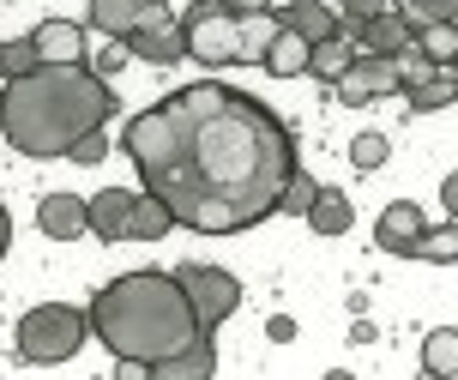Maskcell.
I'll use <instances>...</instances> for the list:
<instances>
[{"label":"cell","instance_id":"cell-24","mask_svg":"<svg viewBox=\"0 0 458 380\" xmlns=\"http://www.w3.org/2000/svg\"><path fill=\"white\" fill-rule=\"evenodd\" d=\"M411 260H428V266H458V218H446L440 229L422 224V236H416V254Z\"/></svg>","mask_w":458,"mask_h":380},{"label":"cell","instance_id":"cell-21","mask_svg":"<svg viewBox=\"0 0 458 380\" xmlns=\"http://www.w3.org/2000/svg\"><path fill=\"white\" fill-rule=\"evenodd\" d=\"M422 375L458 380V326H435V332L422 338Z\"/></svg>","mask_w":458,"mask_h":380},{"label":"cell","instance_id":"cell-26","mask_svg":"<svg viewBox=\"0 0 458 380\" xmlns=\"http://www.w3.org/2000/svg\"><path fill=\"white\" fill-rule=\"evenodd\" d=\"M386 157H392V139H386V134H374V127L350 139V169H362V176L386 169Z\"/></svg>","mask_w":458,"mask_h":380},{"label":"cell","instance_id":"cell-38","mask_svg":"<svg viewBox=\"0 0 458 380\" xmlns=\"http://www.w3.org/2000/svg\"><path fill=\"white\" fill-rule=\"evenodd\" d=\"M453 103H458V91H453Z\"/></svg>","mask_w":458,"mask_h":380},{"label":"cell","instance_id":"cell-19","mask_svg":"<svg viewBox=\"0 0 458 380\" xmlns=\"http://www.w3.org/2000/svg\"><path fill=\"white\" fill-rule=\"evenodd\" d=\"M235 24H242V67H253V61L272 48V37L284 30L277 6H248V13H235Z\"/></svg>","mask_w":458,"mask_h":380},{"label":"cell","instance_id":"cell-22","mask_svg":"<svg viewBox=\"0 0 458 380\" xmlns=\"http://www.w3.org/2000/svg\"><path fill=\"white\" fill-rule=\"evenodd\" d=\"M350 61H356V43H350V37H326V43L308 48V79H320V85H338Z\"/></svg>","mask_w":458,"mask_h":380},{"label":"cell","instance_id":"cell-25","mask_svg":"<svg viewBox=\"0 0 458 380\" xmlns=\"http://www.w3.org/2000/svg\"><path fill=\"white\" fill-rule=\"evenodd\" d=\"M416 48H422L435 67H453V55H458V19H446V24H416Z\"/></svg>","mask_w":458,"mask_h":380},{"label":"cell","instance_id":"cell-27","mask_svg":"<svg viewBox=\"0 0 458 380\" xmlns=\"http://www.w3.org/2000/svg\"><path fill=\"white\" fill-rule=\"evenodd\" d=\"M127 61H133V55H127V43H121V37H103L97 48H85V67H91L97 79H109V85H114V73L127 67Z\"/></svg>","mask_w":458,"mask_h":380},{"label":"cell","instance_id":"cell-2","mask_svg":"<svg viewBox=\"0 0 458 380\" xmlns=\"http://www.w3.org/2000/svg\"><path fill=\"white\" fill-rule=\"evenodd\" d=\"M114 91L85 61H37L0 85V127L24 157H67V145L91 127H109Z\"/></svg>","mask_w":458,"mask_h":380},{"label":"cell","instance_id":"cell-15","mask_svg":"<svg viewBox=\"0 0 458 380\" xmlns=\"http://www.w3.org/2000/svg\"><path fill=\"white\" fill-rule=\"evenodd\" d=\"M37 61H85V24L79 19H43L30 30Z\"/></svg>","mask_w":458,"mask_h":380},{"label":"cell","instance_id":"cell-39","mask_svg":"<svg viewBox=\"0 0 458 380\" xmlns=\"http://www.w3.org/2000/svg\"><path fill=\"white\" fill-rule=\"evenodd\" d=\"M0 6H6V0H0Z\"/></svg>","mask_w":458,"mask_h":380},{"label":"cell","instance_id":"cell-12","mask_svg":"<svg viewBox=\"0 0 458 380\" xmlns=\"http://www.w3.org/2000/svg\"><path fill=\"white\" fill-rule=\"evenodd\" d=\"M37 229H43L48 242H79L85 236V194H43L37 200Z\"/></svg>","mask_w":458,"mask_h":380},{"label":"cell","instance_id":"cell-30","mask_svg":"<svg viewBox=\"0 0 458 380\" xmlns=\"http://www.w3.org/2000/svg\"><path fill=\"white\" fill-rule=\"evenodd\" d=\"M398 13H404V24H446V19H458V0H392Z\"/></svg>","mask_w":458,"mask_h":380},{"label":"cell","instance_id":"cell-7","mask_svg":"<svg viewBox=\"0 0 458 380\" xmlns=\"http://www.w3.org/2000/svg\"><path fill=\"white\" fill-rule=\"evenodd\" d=\"M398 61L392 55H362L356 48V61L344 67V79H338V97L350 103V109H368V103H380V97H398Z\"/></svg>","mask_w":458,"mask_h":380},{"label":"cell","instance_id":"cell-17","mask_svg":"<svg viewBox=\"0 0 458 380\" xmlns=\"http://www.w3.org/2000/svg\"><path fill=\"white\" fill-rule=\"evenodd\" d=\"M301 218H308V229H314V236H350L356 205H350V194H338V187H320V194H314V205H308Z\"/></svg>","mask_w":458,"mask_h":380},{"label":"cell","instance_id":"cell-8","mask_svg":"<svg viewBox=\"0 0 458 380\" xmlns=\"http://www.w3.org/2000/svg\"><path fill=\"white\" fill-rule=\"evenodd\" d=\"M211 375H217V338L211 332H193L175 357H157L145 368V380H211Z\"/></svg>","mask_w":458,"mask_h":380},{"label":"cell","instance_id":"cell-5","mask_svg":"<svg viewBox=\"0 0 458 380\" xmlns=\"http://www.w3.org/2000/svg\"><path fill=\"white\" fill-rule=\"evenodd\" d=\"M187 37V61L199 67H242V24H235V6L229 0H193V13L182 19Z\"/></svg>","mask_w":458,"mask_h":380},{"label":"cell","instance_id":"cell-32","mask_svg":"<svg viewBox=\"0 0 458 380\" xmlns=\"http://www.w3.org/2000/svg\"><path fill=\"white\" fill-rule=\"evenodd\" d=\"M67 157L79 163V169H97V163L109 157V134H103V127H91V134H79V139L67 145Z\"/></svg>","mask_w":458,"mask_h":380},{"label":"cell","instance_id":"cell-1","mask_svg":"<svg viewBox=\"0 0 458 380\" xmlns=\"http://www.w3.org/2000/svg\"><path fill=\"white\" fill-rule=\"evenodd\" d=\"M139 187L175 212V229L242 236L277 218L284 181L301 169L290 121L235 85L199 79L169 91L121 127Z\"/></svg>","mask_w":458,"mask_h":380},{"label":"cell","instance_id":"cell-28","mask_svg":"<svg viewBox=\"0 0 458 380\" xmlns=\"http://www.w3.org/2000/svg\"><path fill=\"white\" fill-rule=\"evenodd\" d=\"M30 67H37V43L30 37H0V85L30 73Z\"/></svg>","mask_w":458,"mask_h":380},{"label":"cell","instance_id":"cell-10","mask_svg":"<svg viewBox=\"0 0 458 380\" xmlns=\"http://www.w3.org/2000/svg\"><path fill=\"white\" fill-rule=\"evenodd\" d=\"M127 55H133V61H151V67H175V61H187V37H182L175 19L139 24L133 37H127Z\"/></svg>","mask_w":458,"mask_h":380},{"label":"cell","instance_id":"cell-29","mask_svg":"<svg viewBox=\"0 0 458 380\" xmlns=\"http://www.w3.org/2000/svg\"><path fill=\"white\" fill-rule=\"evenodd\" d=\"M314 194H320V181L308 176V169H296V176L284 181V200H277V218H301V212L314 205Z\"/></svg>","mask_w":458,"mask_h":380},{"label":"cell","instance_id":"cell-23","mask_svg":"<svg viewBox=\"0 0 458 380\" xmlns=\"http://www.w3.org/2000/svg\"><path fill=\"white\" fill-rule=\"evenodd\" d=\"M453 91H458V67H435L428 79H422V85L398 91V97H404L416 115H435V109H446V103H453Z\"/></svg>","mask_w":458,"mask_h":380},{"label":"cell","instance_id":"cell-33","mask_svg":"<svg viewBox=\"0 0 458 380\" xmlns=\"http://www.w3.org/2000/svg\"><path fill=\"white\" fill-rule=\"evenodd\" d=\"M266 338H272V344H296L301 326L290 320V314H272V320H266Z\"/></svg>","mask_w":458,"mask_h":380},{"label":"cell","instance_id":"cell-35","mask_svg":"<svg viewBox=\"0 0 458 380\" xmlns=\"http://www.w3.org/2000/svg\"><path fill=\"white\" fill-rule=\"evenodd\" d=\"M440 205H446V218H458V169H446L440 181Z\"/></svg>","mask_w":458,"mask_h":380},{"label":"cell","instance_id":"cell-20","mask_svg":"<svg viewBox=\"0 0 458 380\" xmlns=\"http://www.w3.org/2000/svg\"><path fill=\"white\" fill-rule=\"evenodd\" d=\"M308 48H314V43H301L296 30L284 24V30L272 37V48L259 55V67L272 73V79H301V73H308Z\"/></svg>","mask_w":458,"mask_h":380},{"label":"cell","instance_id":"cell-18","mask_svg":"<svg viewBox=\"0 0 458 380\" xmlns=\"http://www.w3.org/2000/svg\"><path fill=\"white\" fill-rule=\"evenodd\" d=\"M169 229H175V212H169L157 194H145V187H139L133 212H127V242H163Z\"/></svg>","mask_w":458,"mask_h":380},{"label":"cell","instance_id":"cell-37","mask_svg":"<svg viewBox=\"0 0 458 380\" xmlns=\"http://www.w3.org/2000/svg\"><path fill=\"white\" fill-rule=\"evenodd\" d=\"M453 67H458V55H453Z\"/></svg>","mask_w":458,"mask_h":380},{"label":"cell","instance_id":"cell-36","mask_svg":"<svg viewBox=\"0 0 458 380\" xmlns=\"http://www.w3.org/2000/svg\"><path fill=\"white\" fill-rule=\"evenodd\" d=\"M6 247H13V212L0 205V260H6Z\"/></svg>","mask_w":458,"mask_h":380},{"label":"cell","instance_id":"cell-34","mask_svg":"<svg viewBox=\"0 0 458 380\" xmlns=\"http://www.w3.org/2000/svg\"><path fill=\"white\" fill-rule=\"evenodd\" d=\"M350 344H380V326L368 314H350Z\"/></svg>","mask_w":458,"mask_h":380},{"label":"cell","instance_id":"cell-14","mask_svg":"<svg viewBox=\"0 0 458 380\" xmlns=\"http://www.w3.org/2000/svg\"><path fill=\"white\" fill-rule=\"evenodd\" d=\"M277 19L290 24L301 43H326V37H338V6H332V0H284Z\"/></svg>","mask_w":458,"mask_h":380},{"label":"cell","instance_id":"cell-31","mask_svg":"<svg viewBox=\"0 0 458 380\" xmlns=\"http://www.w3.org/2000/svg\"><path fill=\"white\" fill-rule=\"evenodd\" d=\"M392 61H398V85H404V91H411V85H422V79L435 73V61H428V55L416 48V37H411V43H404V48H398Z\"/></svg>","mask_w":458,"mask_h":380},{"label":"cell","instance_id":"cell-3","mask_svg":"<svg viewBox=\"0 0 458 380\" xmlns=\"http://www.w3.org/2000/svg\"><path fill=\"white\" fill-rule=\"evenodd\" d=\"M85 320H91V338L114 362H145V368L157 357H175L199 332L175 272H121L114 284H103L91 296Z\"/></svg>","mask_w":458,"mask_h":380},{"label":"cell","instance_id":"cell-16","mask_svg":"<svg viewBox=\"0 0 458 380\" xmlns=\"http://www.w3.org/2000/svg\"><path fill=\"white\" fill-rule=\"evenodd\" d=\"M411 37H416V30H411V24H404V13H398V6H386L380 19L356 24V37H350V43L362 48V55H398V48L411 43Z\"/></svg>","mask_w":458,"mask_h":380},{"label":"cell","instance_id":"cell-6","mask_svg":"<svg viewBox=\"0 0 458 380\" xmlns=\"http://www.w3.org/2000/svg\"><path fill=\"white\" fill-rule=\"evenodd\" d=\"M175 284H182L187 308H193V320H199V332H217L229 314L242 308V284H235V272H224V266L182 260V266H175Z\"/></svg>","mask_w":458,"mask_h":380},{"label":"cell","instance_id":"cell-4","mask_svg":"<svg viewBox=\"0 0 458 380\" xmlns=\"http://www.w3.org/2000/svg\"><path fill=\"white\" fill-rule=\"evenodd\" d=\"M85 338H91V320H85V308H67V302H37V308H24L19 326H13L19 357L37 362V368L72 362L85 350Z\"/></svg>","mask_w":458,"mask_h":380},{"label":"cell","instance_id":"cell-13","mask_svg":"<svg viewBox=\"0 0 458 380\" xmlns=\"http://www.w3.org/2000/svg\"><path fill=\"white\" fill-rule=\"evenodd\" d=\"M145 6H151V0H85V30L127 43L139 24H145Z\"/></svg>","mask_w":458,"mask_h":380},{"label":"cell","instance_id":"cell-11","mask_svg":"<svg viewBox=\"0 0 458 380\" xmlns=\"http://www.w3.org/2000/svg\"><path fill=\"white\" fill-rule=\"evenodd\" d=\"M416 236H422V212H416L411 200L380 205V218H374V247H380V254H404V260H411Z\"/></svg>","mask_w":458,"mask_h":380},{"label":"cell","instance_id":"cell-9","mask_svg":"<svg viewBox=\"0 0 458 380\" xmlns=\"http://www.w3.org/2000/svg\"><path fill=\"white\" fill-rule=\"evenodd\" d=\"M133 194L139 187H103V194H85V236H97V242H127Z\"/></svg>","mask_w":458,"mask_h":380}]
</instances>
